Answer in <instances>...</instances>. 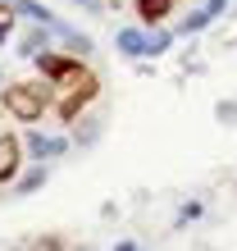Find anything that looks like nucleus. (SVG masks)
Listing matches in <instances>:
<instances>
[{"instance_id": "nucleus-6", "label": "nucleus", "mask_w": 237, "mask_h": 251, "mask_svg": "<svg viewBox=\"0 0 237 251\" xmlns=\"http://www.w3.org/2000/svg\"><path fill=\"white\" fill-rule=\"evenodd\" d=\"M50 27H32V32H23V41H19V55L23 60H37V55H46L50 50Z\"/></svg>"}, {"instance_id": "nucleus-9", "label": "nucleus", "mask_w": 237, "mask_h": 251, "mask_svg": "<svg viewBox=\"0 0 237 251\" xmlns=\"http://www.w3.org/2000/svg\"><path fill=\"white\" fill-rule=\"evenodd\" d=\"M173 46V32H169V27H151V32H146V55H151V60H155V55H165Z\"/></svg>"}, {"instance_id": "nucleus-13", "label": "nucleus", "mask_w": 237, "mask_h": 251, "mask_svg": "<svg viewBox=\"0 0 237 251\" xmlns=\"http://www.w3.org/2000/svg\"><path fill=\"white\" fill-rule=\"evenodd\" d=\"M219 119H224V124H237V100H219Z\"/></svg>"}, {"instance_id": "nucleus-2", "label": "nucleus", "mask_w": 237, "mask_h": 251, "mask_svg": "<svg viewBox=\"0 0 237 251\" xmlns=\"http://www.w3.org/2000/svg\"><path fill=\"white\" fill-rule=\"evenodd\" d=\"M37 69H41V78H46V87L50 92H73L78 82H87L92 73H87V64L78 60V55H55V50H46V55H37Z\"/></svg>"}, {"instance_id": "nucleus-16", "label": "nucleus", "mask_w": 237, "mask_h": 251, "mask_svg": "<svg viewBox=\"0 0 237 251\" xmlns=\"http://www.w3.org/2000/svg\"><path fill=\"white\" fill-rule=\"evenodd\" d=\"M114 251H137V242H118V247H114Z\"/></svg>"}, {"instance_id": "nucleus-5", "label": "nucleus", "mask_w": 237, "mask_h": 251, "mask_svg": "<svg viewBox=\"0 0 237 251\" xmlns=\"http://www.w3.org/2000/svg\"><path fill=\"white\" fill-rule=\"evenodd\" d=\"M23 174V142L14 132H0V183H14Z\"/></svg>"}, {"instance_id": "nucleus-14", "label": "nucleus", "mask_w": 237, "mask_h": 251, "mask_svg": "<svg viewBox=\"0 0 237 251\" xmlns=\"http://www.w3.org/2000/svg\"><path fill=\"white\" fill-rule=\"evenodd\" d=\"M205 14H210V19H219V14H224L228 9V0H205V5H201Z\"/></svg>"}, {"instance_id": "nucleus-15", "label": "nucleus", "mask_w": 237, "mask_h": 251, "mask_svg": "<svg viewBox=\"0 0 237 251\" xmlns=\"http://www.w3.org/2000/svg\"><path fill=\"white\" fill-rule=\"evenodd\" d=\"M73 5H82L87 14H100V0H73Z\"/></svg>"}, {"instance_id": "nucleus-7", "label": "nucleus", "mask_w": 237, "mask_h": 251, "mask_svg": "<svg viewBox=\"0 0 237 251\" xmlns=\"http://www.w3.org/2000/svg\"><path fill=\"white\" fill-rule=\"evenodd\" d=\"M169 9H173V0H137V14H142L146 27H160L169 19Z\"/></svg>"}, {"instance_id": "nucleus-17", "label": "nucleus", "mask_w": 237, "mask_h": 251, "mask_svg": "<svg viewBox=\"0 0 237 251\" xmlns=\"http://www.w3.org/2000/svg\"><path fill=\"white\" fill-rule=\"evenodd\" d=\"M9 5H14V0H9Z\"/></svg>"}, {"instance_id": "nucleus-12", "label": "nucleus", "mask_w": 237, "mask_h": 251, "mask_svg": "<svg viewBox=\"0 0 237 251\" xmlns=\"http://www.w3.org/2000/svg\"><path fill=\"white\" fill-rule=\"evenodd\" d=\"M210 23H214V19H210L205 9H191L187 19H183V32H201V27H210Z\"/></svg>"}, {"instance_id": "nucleus-4", "label": "nucleus", "mask_w": 237, "mask_h": 251, "mask_svg": "<svg viewBox=\"0 0 237 251\" xmlns=\"http://www.w3.org/2000/svg\"><path fill=\"white\" fill-rule=\"evenodd\" d=\"M19 142H23V151L32 155L37 165H41V160H50V155H64V151H69V142H64V137H46L41 128H27Z\"/></svg>"}, {"instance_id": "nucleus-8", "label": "nucleus", "mask_w": 237, "mask_h": 251, "mask_svg": "<svg viewBox=\"0 0 237 251\" xmlns=\"http://www.w3.org/2000/svg\"><path fill=\"white\" fill-rule=\"evenodd\" d=\"M118 50H123L128 60H142L146 55V32L142 27H123V32H118Z\"/></svg>"}, {"instance_id": "nucleus-1", "label": "nucleus", "mask_w": 237, "mask_h": 251, "mask_svg": "<svg viewBox=\"0 0 237 251\" xmlns=\"http://www.w3.org/2000/svg\"><path fill=\"white\" fill-rule=\"evenodd\" d=\"M0 105L19 124H37L41 114H46V105H50V87L46 82H9L5 96H0Z\"/></svg>"}, {"instance_id": "nucleus-3", "label": "nucleus", "mask_w": 237, "mask_h": 251, "mask_svg": "<svg viewBox=\"0 0 237 251\" xmlns=\"http://www.w3.org/2000/svg\"><path fill=\"white\" fill-rule=\"evenodd\" d=\"M96 92H100V82H96V73H92L87 82H78L73 92H64V96H59V119H64V124H78V114L96 100Z\"/></svg>"}, {"instance_id": "nucleus-11", "label": "nucleus", "mask_w": 237, "mask_h": 251, "mask_svg": "<svg viewBox=\"0 0 237 251\" xmlns=\"http://www.w3.org/2000/svg\"><path fill=\"white\" fill-rule=\"evenodd\" d=\"M14 23H19V9L9 5V0H0V46L9 41V32H14Z\"/></svg>"}, {"instance_id": "nucleus-10", "label": "nucleus", "mask_w": 237, "mask_h": 251, "mask_svg": "<svg viewBox=\"0 0 237 251\" xmlns=\"http://www.w3.org/2000/svg\"><path fill=\"white\" fill-rule=\"evenodd\" d=\"M14 187H19V192H37V187H46V169L32 165L27 174H19V178H14Z\"/></svg>"}]
</instances>
